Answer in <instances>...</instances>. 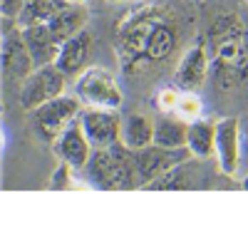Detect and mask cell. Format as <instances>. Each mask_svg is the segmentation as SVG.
<instances>
[{
    "label": "cell",
    "mask_w": 248,
    "mask_h": 248,
    "mask_svg": "<svg viewBox=\"0 0 248 248\" xmlns=\"http://www.w3.org/2000/svg\"><path fill=\"white\" fill-rule=\"evenodd\" d=\"M179 25L161 8H141L129 13L117 32V55L127 72L167 62L179 47Z\"/></svg>",
    "instance_id": "1"
},
{
    "label": "cell",
    "mask_w": 248,
    "mask_h": 248,
    "mask_svg": "<svg viewBox=\"0 0 248 248\" xmlns=\"http://www.w3.org/2000/svg\"><path fill=\"white\" fill-rule=\"evenodd\" d=\"M246 23L236 10H221L209 28L214 45L211 67L223 90H233L248 82V50H246Z\"/></svg>",
    "instance_id": "2"
},
{
    "label": "cell",
    "mask_w": 248,
    "mask_h": 248,
    "mask_svg": "<svg viewBox=\"0 0 248 248\" xmlns=\"http://www.w3.org/2000/svg\"><path fill=\"white\" fill-rule=\"evenodd\" d=\"M90 181V186L99 191H132L139 189L134 152L122 139L112 147L92 149L87 167L82 169Z\"/></svg>",
    "instance_id": "3"
},
{
    "label": "cell",
    "mask_w": 248,
    "mask_h": 248,
    "mask_svg": "<svg viewBox=\"0 0 248 248\" xmlns=\"http://www.w3.org/2000/svg\"><path fill=\"white\" fill-rule=\"evenodd\" d=\"M79 112H82V102L77 97L60 94L55 99H47L45 105L35 107L30 112V124L40 139L52 144L62 132L79 119Z\"/></svg>",
    "instance_id": "4"
},
{
    "label": "cell",
    "mask_w": 248,
    "mask_h": 248,
    "mask_svg": "<svg viewBox=\"0 0 248 248\" xmlns=\"http://www.w3.org/2000/svg\"><path fill=\"white\" fill-rule=\"evenodd\" d=\"M75 97L85 107H107V109H119L124 102L117 77L105 67H87L82 72L75 82Z\"/></svg>",
    "instance_id": "5"
},
{
    "label": "cell",
    "mask_w": 248,
    "mask_h": 248,
    "mask_svg": "<svg viewBox=\"0 0 248 248\" xmlns=\"http://www.w3.org/2000/svg\"><path fill=\"white\" fill-rule=\"evenodd\" d=\"M65 72H62L55 62L37 67L28 79H23L20 87V107L25 112H32L35 107L45 105L47 99H55L65 92Z\"/></svg>",
    "instance_id": "6"
},
{
    "label": "cell",
    "mask_w": 248,
    "mask_h": 248,
    "mask_svg": "<svg viewBox=\"0 0 248 248\" xmlns=\"http://www.w3.org/2000/svg\"><path fill=\"white\" fill-rule=\"evenodd\" d=\"M191 159V152L186 147L171 149V147H161V144H149L144 149L134 152V167H137V181L139 189L147 186L149 181H154L156 176L167 174L169 169H174L176 164Z\"/></svg>",
    "instance_id": "7"
},
{
    "label": "cell",
    "mask_w": 248,
    "mask_h": 248,
    "mask_svg": "<svg viewBox=\"0 0 248 248\" xmlns=\"http://www.w3.org/2000/svg\"><path fill=\"white\" fill-rule=\"evenodd\" d=\"M209 70H211V55L206 50V40L199 37L196 43L189 45L184 50V55L179 57L174 75H171V85L179 87V90L196 92L206 82V77H209Z\"/></svg>",
    "instance_id": "8"
},
{
    "label": "cell",
    "mask_w": 248,
    "mask_h": 248,
    "mask_svg": "<svg viewBox=\"0 0 248 248\" xmlns=\"http://www.w3.org/2000/svg\"><path fill=\"white\" fill-rule=\"evenodd\" d=\"M79 127L85 129L87 139L94 149L112 147L122 139V117L119 109L107 107H85L79 112Z\"/></svg>",
    "instance_id": "9"
},
{
    "label": "cell",
    "mask_w": 248,
    "mask_h": 248,
    "mask_svg": "<svg viewBox=\"0 0 248 248\" xmlns=\"http://www.w3.org/2000/svg\"><path fill=\"white\" fill-rule=\"evenodd\" d=\"M37 70L35 60L25 45L23 30L15 23L13 28H5L3 35V72L10 79H28L32 72Z\"/></svg>",
    "instance_id": "10"
},
{
    "label": "cell",
    "mask_w": 248,
    "mask_h": 248,
    "mask_svg": "<svg viewBox=\"0 0 248 248\" xmlns=\"http://www.w3.org/2000/svg\"><path fill=\"white\" fill-rule=\"evenodd\" d=\"M216 159L226 176H233L241 164V122L238 117H223L216 122Z\"/></svg>",
    "instance_id": "11"
},
{
    "label": "cell",
    "mask_w": 248,
    "mask_h": 248,
    "mask_svg": "<svg viewBox=\"0 0 248 248\" xmlns=\"http://www.w3.org/2000/svg\"><path fill=\"white\" fill-rule=\"evenodd\" d=\"M52 149H55L57 159L65 161V164H70L72 169H85L94 147L90 144L85 129L79 127V119H77L72 127H67L65 132H62V134L52 141Z\"/></svg>",
    "instance_id": "12"
},
{
    "label": "cell",
    "mask_w": 248,
    "mask_h": 248,
    "mask_svg": "<svg viewBox=\"0 0 248 248\" xmlns=\"http://www.w3.org/2000/svg\"><path fill=\"white\" fill-rule=\"evenodd\" d=\"M23 30V37H25V45L35 60V65L37 67H43V65H50V62H55L62 43L57 40V35L52 32L50 23H37V25H25V28H20Z\"/></svg>",
    "instance_id": "13"
},
{
    "label": "cell",
    "mask_w": 248,
    "mask_h": 248,
    "mask_svg": "<svg viewBox=\"0 0 248 248\" xmlns=\"http://www.w3.org/2000/svg\"><path fill=\"white\" fill-rule=\"evenodd\" d=\"M196 179H199V167H196V159L191 156V159L176 164L167 174L156 176L147 186H141V189L144 191H191L199 186Z\"/></svg>",
    "instance_id": "14"
},
{
    "label": "cell",
    "mask_w": 248,
    "mask_h": 248,
    "mask_svg": "<svg viewBox=\"0 0 248 248\" xmlns=\"http://www.w3.org/2000/svg\"><path fill=\"white\" fill-rule=\"evenodd\" d=\"M92 35L87 30H79L77 35H72L70 40H65L55 57V65L65 72V75H79L85 62L90 57V50H92Z\"/></svg>",
    "instance_id": "15"
},
{
    "label": "cell",
    "mask_w": 248,
    "mask_h": 248,
    "mask_svg": "<svg viewBox=\"0 0 248 248\" xmlns=\"http://www.w3.org/2000/svg\"><path fill=\"white\" fill-rule=\"evenodd\" d=\"M186 149L194 159H209L216 154V122L209 119H194L186 129Z\"/></svg>",
    "instance_id": "16"
},
{
    "label": "cell",
    "mask_w": 248,
    "mask_h": 248,
    "mask_svg": "<svg viewBox=\"0 0 248 248\" xmlns=\"http://www.w3.org/2000/svg\"><path fill=\"white\" fill-rule=\"evenodd\" d=\"M122 141L132 152L154 144V122L147 114H129L122 119Z\"/></svg>",
    "instance_id": "17"
},
{
    "label": "cell",
    "mask_w": 248,
    "mask_h": 248,
    "mask_svg": "<svg viewBox=\"0 0 248 248\" xmlns=\"http://www.w3.org/2000/svg\"><path fill=\"white\" fill-rule=\"evenodd\" d=\"M87 8L77 3V0H72V3L65 8V10H60L52 20H50V28L52 32L57 35L60 43H65V40H70L72 35H77L79 30H85V23H87Z\"/></svg>",
    "instance_id": "18"
},
{
    "label": "cell",
    "mask_w": 248,
    "mask_h": 248,
    "mask_svg": "<svg viewBox=\"0 0 248 248\" xmlns=\"http://www.w3.org/2000/svg\"><path fill=\"white\" fill-rule=\"evenodd\" d=\"M186 129H189V122H184L181 117L174 114H161L154 122V144L161 147H186Z\"/></svg>",
    "instance_id": "19"
},
{
    "label": "cell",
    "mask_w": 248,
    "mask_h": 248,
    "mask_svg": "<svg viewBox=\"0 0 248 248\" xmlns=\"http://www.w3.org/2000/svg\"><path fill=\"white\" fill-rule=\"evenodd\" d=\"M70 3L72 0H25V8H23V15L17 17V25L25 28V25H37V23H50Z\"/></svg>",
    "instance_id": "20"
},
{
    "label": "cell",
    "mask_w": 248,
    "mask_h": 248,
    "mask_svg": "<svg viewBox=\"0 0 248 248\" xmlns=\"http://www.w3.org/2000/svg\"><path fill=\"white\" fill-rule=\"evenodd\" d=\"M203 114V105L196 92L191 90H181V97H179V105H176V117H181L184 122H194Z\"/></svg>",
    "instance_id": "21"
},
{
    "label": "cell",
    "mask_w": 248,
    "mask_h": 248,
    "mask_svg": "<svg viewBox=\"0 0 248 248\" xmlns=\"http://www.w3.org/2000/svg\"><path fill=\"white\" fill-rule=\"evenodd\" d=\"M179 97H181V90L174 87V85L159 90V94H156V107H159V112H161V114H176Z\"/></svg>",
    "instance_id": "22"
},
{
    "label": "cell",
    "mask_w": 248,
    "mask_h": 248,
    "mask_svg": "<svg viewBox=\"0 0 248 248\" xmlns=\"http://www.w3.org/2000/svg\"><path fill=\"white\" fill-rule=\"evenodd\" d=\"M23 8H25V0H0L3 17L5 20H13V23H17V17L23 15Z\"/></svg>",
    "instance_id": "23"
},
{
    "label": "cell",
    "mask_w": 248,
    "mask_h": 248,
    "mask_svg": "<svg viewBox=\"0 0 248 248\" xmlns=\"http://www.w3.org/2000/svg\"><path fill=\"white\" fill-rule=\"evenodd\" d=\"M77 3H82V5H94V3H99V0H77Z\"/></svg>",
    "instance_id": "24"
},
{
    "label": "cell",
    "mask_w": 248,
    "mask_h": 248,
    "mask_svg": "<svg viewBox=\"0 0 248 248\" xmlns=\"http://www.w3.org/2000/svg\"><path fill=\"white\" fill-rule=\"evenodd\" d=\"M241 186H243V189L248 191V174H246V179H243V184H241Z\"/></svg>",
    "instance_id": "25"
},
{
    "label": "cell",
    "mask_w": 248,
    "mask_h": 248,
    "mask_svg": "<svg viewBox=\"0 0 248 248\" xmlns=\"http://www.w3.org/2000/svg\"><path fill=\"white\" fill-rule=\"evenodd\" d=\"M243 43H246V50H248V30H246V40H243Z\"/></svg>",
    "instance_id": "26"
},
{
    "label": "cell",
    "mask_w": 248,
    "mask_h": 248,
    "mask_svg": "<svg viewBox=\"0 0 248 248\" xmlns=\"http://www.w3.org/2000/svg\"><path fill=\"white\" fill-rule=\"evenodd\" d=\"M109 3H127V0H109Z\"/></svg>",
    "instance_id": "27"
},
{
    "label": "cell",
    "mask_w": 248,
    "mask_h": 248,
    "mask_svg": "<svg viewBox=\"0 0 248 248\" xmlns=\"http://www.w3.org/2000/svg\"><path fill=\"white\" fill-rule=\"evenodd\" d=\"M196 3H203V0H196Z\"/></svg>",
    "instance_id": "28"
},
{
    "label": "cell",
    "mask_w": 248,
    "mask_h": 248,
    "mask_svg": "<svg viewBox=\"0 0 248 248\" xmlns=\"http://www.w3.org/2000/svg\"><path fill=\"white\" fill-rule=\"evenodd\" d=\"M246 3H248V0H246Z\"/></svg>",
    "instance_id": "29"
}]
</instances>
